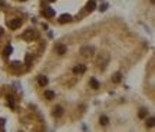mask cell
I'll return each mask as SVG.
<instances>
[{"instance_id": "14", "label": "cell", "mask_w": 155, "mask_h": 132, "mask_svg": "<svg viewBox=\"0 0 155 132\" xmlns=\"http://www.w3.org/2000/svg\"><path fill=\"white\" fill-rule=\"evenodd\" d=\"M101 124H102V125H106V124H108V118H106L105 115L101 116Z\"/></svg>"}, {"instance_id": "17", "label": "cell", "mask_w": 155, "mask_h": 132, "mask_svg": "<svg viewBox=\"0 0 155 132\" xmlns=\"http://www.w3.org/2000/svg\"><path fill=\"white\" fill-rule=\"evenodd\" d=\"M147 125H150V127H152V125H154V118H150V119L147 121Z\"/></svg>"}, {"instance_id": "5", "label": "cell", "mask_w": 155, "mask_h": 132, "mask_svg": "<svg viewBox=\"0 0 155 132\" xmlns=\"http://www.w3.org/2000/svg\"><path fill=\"white\" fill-rule=\"evenodd\" d=\"M66 50H68V47H66L65 44H58V46H56V52H58L59 55H65Z\"/></svg>"}, {"instance_id": "8", "label": "cell", "mask_w": 155, "mask_h": 132, "mask_svg": "<svg viewBox=\"0 0 155 132\" xmlns=\"http://www.w3.org/2000/svg\"><path fill=\"white\" fill-rule=\"evenodd\" d=\"M33 36H35V32H33V30H29V32H26L22 38H23V39H29V38H33Z\"/></svg>"}, {"instance_id": "12", "label": "cell", "mask_w": 155, "mask_h": 132, "mask_svg": "<svg viewBox=\"0 0 155 132\" xmlns=\"http://www.w3.org/2000/svg\"><path fill=\"white\" fill-rule=\"evenodd\" d=\"M69 20H71V16H69V14H63V16L60 17V22H62V23H65V22H69Z\"/></svg>"}, {"instance_id": "7", "label": "cell", "mask_w": 155, "mask_h": 132, "mask_svg": "<svg viewBox=\"0 0 155 132\" xmlns=\"http://www.w3.org/2000/svg\"><path fill=\"white\" fill-rule=\"evenodd\" d=\"M62 114H63V109H62L60 106H56L55 111H53V115H55V116H60Z\"/></svg>"}, {"instance_id": "11", "label": "cell", "mask_w": 155, "mask_h": 132, "mask_svg": "<svg viewBox=\"0 0 155 132\" xmlns=\"http://www.w3.org/2000/svg\"><path fill=\"white\" fill-rule=\"evenodd\" d=\"M91 85L93 86V89H98V88H99V82H98L96 79H93V78L91 79Z\"/></svg>"}, {"instance_id": "13", "label": "cell", "mask_w": 155, "mask_h": 132, "mask_svg": "<svg viewBox=\"0 0 155 132\" xmlns=\"http://www.w3.org/2000/svg\"><path fill=\"white\" fill-rule=\"evenodd\" d=\"M10 53H12V47H10V46H7V47H4V55H6V56H9Z\"/></svg>"}, {"instance_id": "9", "label": "cell", "mask_w": 155, "mask_h": 132, "mask_svg": "<svg viewBox=\"0 0 155 132\" xmlns=\"http://www.w3.org/2000/svg\"><path fill=\"white\" fill-rule=\"evenodd\" d=\"M121 79H122V75H121V73H115V75L112 76V81H114L115 83H118V82H121Z\"/></svg>"}, {"instance_id": "1", "label": "cell", "mask_w": 155, "mask_h": 132, "mask_svg": "<svg viewBox=\"0 0 155 132\" xmlns=\"http://www.w3.org/2000/svg\"><path fill=\"white\" fill-rule=\"evenodd\" d=\"M20 26H22V20H20V19H13V20L9 22V27H10L12 30H16V29H19Z\"/></svg>"}, {"instance_id": "3", "label": "cell", "mask_w": 155, "mask_h": 132, "mask_svg": "<svg viewBox=\"0 0 155 132\" xmlns=\"http://www.w3.org/2000/svg\"><path fill=\"white\" fill-rule=\"evenodd\" d=\"M85 70H86V66H85V65H79V66H75V68H73V73H75V75H82V73H85Z\"/></svg>"}, {"instance_id": "19", "label": "cell", "mask_w": 155, "mask_h": 132, "mask_svg": "<svg viewBox=\"0 0 155 132\" xmlns=\"http://www.w3.org/2000/svg\"><path fill=\"white\" fill-rule=\"evenodd\" d=\"M1 35H3V30H1V29H0V36H1Z\"/></svg>"}, {"instance_id": "18", "label": "cell", "mask_w": 155, "mask_h": 132, "mask_svg": "<svg viewBox=\"0 0 155 132\" xmlns=\"http://www.w3.org/2000/svg\"><path fill=\"white\" fill-rule=\"evenodd\" d=\"M30 60H32V57H30V56H27V57H26V63L29 65V63H30Z\"/></svg>"}, {"instance_id": "10", "label": "cell", "mask_w": 155, "mask_h": 132, "mask_svg": "<svg viewBox=\"0 0 155 132\" xmlns=\"http://www.w3.org/2000/svg\"><path fill=\"white\" fill-rule=\"evenodd\" d=\"M45 96H46L47 99H53V98H55V92H52V90H46V92H45Z\"/></svg>"}, {"instance_id": "16", "label": "cell", "mask_w": 155, "mask_h": 132, "mask_svg": "<svg viewBox=\"0 0 155 132\" xmlns=\"http://www.w3.org/2000/svg\"><path fill=\"white\" fill-rule=\"evenodd\" d=\"M147 116V111L145 109H142L141 112H139V118H145Z\"/></svg>"}, {"instance_id": "4", "label": "cell", "mask_w": 155, "mask_h": 132, "mask_svg": "<svg viewBox=\"0 0 155 132\" xmlns=\"http://www.w3.org/2000/svg\"><path fill=\"white\" fill-rule=\"evenodd\" d=\"M93 52V49L91 47V46H83L82 49H80V53L82 55H85V56H88V55H91Z\"/></svg>"}, {"instance_id": "6", "label": "cell", "mask_w": 155, "mask_h": 132, "mask_svg": "<svg viewBox=\"0 0 155 132\" xmlns=\"http://www.w3.org/2000/svg\"><path fill=\"white\" fill-rule=\"evenodd\" d=\"M39 85L40 86H46L47 85V78L46 76H39Z\"/></svg>"}, {"instance_id": "2", "label": "cell", "mask_w": 155, "mask_h": 132, "mask_svg": "<svg viewBox=\"0 0 155 132\" xmlns=\"http://www.w3.org/2000/svg\"><path fill=\"white\" fill-rule=\"evenodd\" d=\"M43 14H45L46 17H53V16H55V10H53L52 7L46 6V7L43 9Z\"/></svg>"}, {"instance_id": "15", "label": "cell", "mask_w": 155, "mask_h": 132, "mask_svg": "<svg viewBox=\"0 0 155 132\" xmlns=\"http://www.w3.org/2000/svg\"><path fill=\"white\" fill-rule=\"evenodd\" d=\"M93 7H95V1H91L88 4V10H93Z\"/></svg>"}]
</instances>
